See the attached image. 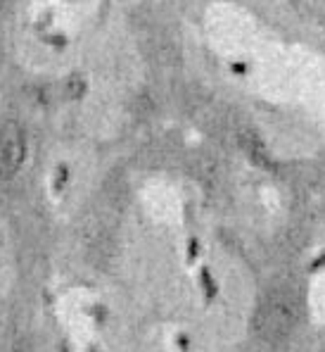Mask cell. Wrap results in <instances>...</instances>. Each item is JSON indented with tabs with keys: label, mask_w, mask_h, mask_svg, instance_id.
Here are the masks:
<instances>
[{
	"label": "cell",
	"mask_w": 325,
	"mask_h": 352,
	"mask_svg": "<svg viewBox=\"0 0 325 352\" xmlns=\"http://www.w3.org/2000/svg\"><path fill=\"white\" fill-rule=\"evenodd\" d=\"M24 160V133L17 124H5L0 131V179L17 174Z\"/></svg>",
	"instance_id": "obj_2"
},
{
	"label": "cell",
	"mask_w": 325,
	"mask_h": 352,
	"mask_svg": "<svg viewBox=\"0 0 325 352\" xmlns=\"http://www.w3.org/2000/svg\"><path fill=\"white\" fill-rule=\"evenodd\" d=\"M299 305L290 293H276L256 314V331L266 340H282L297 324Z\"/></svg>",
	"instance_id": "obj_1"
}]
</instances>
